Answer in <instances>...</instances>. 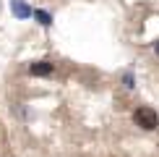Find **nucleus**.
I'll use <instances>...</instances> for the list:
<instances>
[{
	"label": "nucleus",
	"instance_id": "39448f33",
	"mask_svg": "<svg viewBox=\"0 0 159 157\" xmlns=\"http://www.w3.org/2000/svg\"><path fill=\"white\" fill-rule=\"evenodd\" d=\"M123 87H125V89H133V87H136L133 74H123Z\"/></svg>",
	"mask_w": 159,
	"mask_h": 157
},
{
	"label": "nucleus",
	"instance_id": "f03ea898",
	"mask_svg": "<svg viewBox=\"0 0 159 157\" xmlns=\"http://www.w3.org/2000/svg\"><path fill=\"white\" fill-rule=\"evenodd\" d=\"M11 11H13L16 18H31V16H34L31 5H26L24 0H11Z\"/></svg>",
	"mask_w": 159,
	"mask_h": 157
},
{
	"label": "nucleus",
	"instance_id": "7ed1b4c3",
	"mask_svg": "<svg viewBox=\"0 0 159 157\" xmlns=\"http://www.w3.org/2000/svg\"><path fill=\"white\" fill-rule=\"evenodd\" d=\"M52 68H55V65H52L50 60H37V63L29 65V74H31V76H50Z\"/></svg>",
	"mask_w": 159,
	"mask_h": 157
},
{
	"label": "nucleus",
	"instance_id": "f257e3e1",
	"mask_svg": "<svg viewBox=\"0 0 159 157\" xmlns=\"http://www.w3.org/2000/svg\"><path fill=\"white\" fill-rule=\"evenodd\" d=\"M133 121H136V126H141L143 131H154L159 126V115H157V110H151V107H138L133 113Z\"/></svg>",
	"mask_w": 159,
	"mask_h": 157
},
{
	"label": "nucleus",
	"instance_id": "20e7f679",
	"mask_svg": "<svg viewBox=\"0 0 159 157\" xmlns=\"http://www.w3.org/2000/svg\"><path fill=\"white\" fill-rule=\"evenodd\" d=\"M34 18H37L42 26H52V16H50L47 11H34Z\"/></svg>",
	"mask_w": 159,
	"mask_h": 157
},
{
	"label": "nucleus",
	"instance_id": "423d86ee",
	"mask_svg": "<svg viewBox=\"0 0 159 157\" xmlns=\"http://www.w3.org/2000/svg\"><path fill=\"white\" fill-rule=\"evenodd\" d=\"M154 52H157V55H159V39H157V42H154Z\"/></svg>",
	"mask_w": 159,
	"mask_h": 157
}]
</instances>
